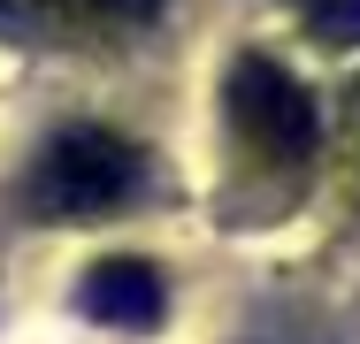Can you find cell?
I'll use <instances>...</instances> for the list:
<instances>
[{
  "label": "cell",
  "mask_w": 360,
  "mask_h": 344,
  "mask_svg": "<svg viewBox=\"0 0 360 344\" xmlns=\"http://www.w3.org/2000/svg\"><path fill=\"white\" fill-rule=\"evenodd\" d=\"M222 115H230V145L245 168L261 176H299L314 161V138H322V115H314V92L291 77L276 54H238L230 77H222Z\"/></svg>",
  "instance_id": "6da1fadb"
},
{
  "label": "cell",
  "mask_w": 360,
  "mask_h": 344,
  "mask_svg": "<svg viewBox=\"0 0 360 344\" xmlns=\"http://www.w3.org/2000/svg\"><path fill=\"white\" fill-rule=\"evenodd\" d=\"M139 145L100 123H70L39 145L31 161V206L39 214H108L139 192Z\"/></svg>",
  "instance_id": "7a4b0ae2"
},
{
  "label": "cell",
  "mask_w": 360,
  "mask_h": 344,
  "mask_svg": "<svg viewBox=\"0 0 360 344\" xmlns=\"http://www.w3.org/2000/svg\"><path fill=\"white\" fill-rule=\"evenodd\" d=\"M161 15V0H0V31L23 46H100L131 39Z\"/></svg>",
  "instance_id": "3957f363"
},
{
  "label": "cell",
  "mask_w": 360,
  "mask_h": 344,
  "mask_svg": "<svg viewBox=\"0 0 360 344\" xmlns=\"http://www.w3.org/2000/svg\"><path fill=\"white\" fill-rule=\"evenodd\" d=\"M84 314L115 329H153L161 322V268L139 253H108L84 268Z\"/></svg>",
  "instance_id": "277c9868"
},
{
  "label": "cell",
  "mask_w": 360,
  "mask_h": 344,
  "mask_svg": "<svg viewBox=\"0 0 360 344\" xmlns=\"http://www.w3.org/2000/svg\"><path fill=\"white\" fill-rule=\"evenodd\" d=\"M291 15H299V31H307L314 46H330V54H353L360 46V0H291Z\"/></svg>",
  "instance_id": "5b68a950"
}]
</instances>
